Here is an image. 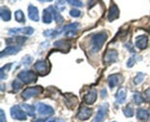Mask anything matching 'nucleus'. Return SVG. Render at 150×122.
Returning <instances> with one entry per match:
<instances>
[{
  "instance_id": "17",
  "label": "nucleus",
  "mask_w": 150,
  "mask_h": 122,
  "mask_svg": "<svg viewBox=\"0 0 150 122\" xmlns=\"http://www.w3.org/2000/svg\"><path fill=\"white\" fill-rule=\"evenodd\" d=\"M65 103L67 107L73 110L75 108L76 104H78V98L76 96L73 94H66L65 95Z\"/></svg>"
},
{
  "instance_id": "3",
  "label": "nucleus",
  "mask_w": 150,
  "mask_h": 122,
  "mask_svg": "<svg viewBox=\"0 0 150 122\" xmlns=\"http://www.w3.org/2000/svg\"><path fill=\"white\" fill-rule=\"evenodd\" d=\"M18 78L26 84L32 83V82H36L38 77H37L36 73L32 71H22L18 73Z\"/></svg>"
},
{
  "instance_id": "23",
  "label": "nucleus",
  "mask_w": 150,
  "mask_h": 122,
  "mask_svg": "<svg viewBox=\"0 0 150 122\" xmlns=\"http://www.w3.org/2000/svg\"><path fill=\"white\" fill-rule=\"evenodd\" d=\"M62 32V29L61 30H57V29H47L43 32L44 36L48 37V38H54L59 35Z\"/></svg>"
},
{
  "instance_id": "39",
  "label": "nucleus",
  "mask_w": 150,
  "mask_h": 122,
  "mask_svg": "<svg viewBox=\"0 0 150 122\" xmlns=\"http://www.w3.org/2000/svg\"><path fill=\"white\" fill-rule=\"evenodd\" d=\"M144 95H145V98L147 101H150V88L146 89L144 92Z\"/></svg>"
},
{
  "instance_id": "38",
  "label": "nucleus",
  "mask_w": 150,
  "mask_h": 122,
  "mask_svg": "<svg viewBox=\"0 0 150 122\" xmlns=\"http://www.w3.org/2000/svg\"><path fill=\"white\" fill-rule=\"evenodd\" d=\"M6 116L3 110H0V122H6Z\"/></svg>"
},
{
  "instance_id": "31",
  "label": "nucleus",
  "mask_w": 150,
  "mask_h": 122,
  "mask_svg": "<svg viewBox=\"0 0 150 122\" xmlns=\"http://www.w3.org/2000/svg\"><path fill=\"white\" fill-rule=\"evenodd\" d=\"M145 75L144 73H142V72H139L138 73V74L136 75V77L134 78V84L135 85H139V84L142 83L143 82V80L144 79Z\"/></svg>"
},
{
  "instance_id": "40",
  "label": "nucleus",
  "mask_w": 150,
  "mask_h": 122,
  "mask_svg": "<svg viewBox=\"0 0 150 122\" xmlns=\"http://www.w3.org/2000/svg\"><path fill=\"white\" fill-rule=\"evenodd\" d=\"M101 93H101V95H102V96H103V97L106 96V95H107V94H106V93H107L106 90H105V89L103 90L102 92H101Z\"/></svg>"
},
{
  "instance_id": "41",
  "label": "nucleus",
  "mask_w": 150,
  "mask_h": 122,
  "mask_svg": "<svg viewBox=\"0 0 150 122\" xmlns=\"http://www.w3.org/2000/svg\"><path fill=\"white\" fill-rule=\"evenodd\" d=\"M45 122H57V121H56L55 119L53 118H49L48 120H46V121Z\"/></svg>"
},
{
  "instance_id": "15",
  "label": "nucleus",
  "mask_w": 150,
  "mask_h": 122,
  "mask_svg": "<svg viewBox=\"0 0 150 122\" xmlns=\"http://www.w3.org/2000/svg\"><path fill=\"white\" fill-rule=\"evenodd\" d=\"M148 45V37L146 35H139L136 39V46L141 50L145 49Z\"/></svg>"
},
{
  "instance_id": "8",
  "label": "nucleus",
  "mask_w": 150,
  "mask_h": 122,
  "mask_svg": "<svg viewBox=\"0 0 150 122\" xmlns=\"http://www.w3.org/2000/svg\"><path fill=\"white\" fill-rule=\"evenodd\" d=\"M36 107L39 114L42 115V116H51V115H53L54 113V110L53 107L45 104H43V103H38L36 104Z\"/></svg>"
},
{
  "instance_id": "36",
  "label": "nucleus",
  "mask_w": 150,
  "mask_h": 122,
  "mask_svg": "<svg viewBox=\"0 0 150 122\" xmlns=\"http://www.w3.org/2000/svg\"><path fill=\"white\" fill-rule=\"evenodd\" d=\"M57 4H58V5H57V7H58V9L60 11H62L63 10L65 9L64 0H58V1H57Z\"/></svg>"
},
{
  "instance_id": "13",
  "label": "nucleus",
  "mask_w": 150,
  "mask_h": 122,
  "mask_svg": "<svg viewBox=\"0 0 150 122\" xmlns=\"http://www.w3.org/2000/svg\"><path fill=\"white\" fill-rule=\"evenodd\" d=\"M120 16V10L117 4H112L110 7L109 10H108V19L110 22L113 21L115 19H118Z\"/></svg>"
},
{
  "instance_id": "26",
  "label": "nucleus",
  "mask_w": 150,
  "mask_h": 122,
  "mask_svg": "<svg viewBox=\"0 0 150 122\" xmlns=\"http://www.w3.org/2000/svg\"><path fill=\"white\" fill-rule=\"evenodd\" d=\"M26 40H27V38H25V37H16V38H10V39L7 40V44H13V43H16L17 44H23V43L26 41Z\"/></svg>"
},
{
  "instance_id": "2",
  "label": "nucleus",
  "mask_w": 150,
  "mask_h": 122,
  "mask_svg": "<svg viewBox=\"0 0 150 122\" xmlns=\"http://www.w3.org/2000/svg\"><path fill=\"white\" fill-rule=\"evenodd\" d=\"M43 91V88L41 86H36V87H30V88H25L21 93L22 98L24 99L27 100L29 98H32L33 96L41 94Z\"/></svg>"
},
{
  "instance_id": "16",
  "label": "nucleus",
  "mask_w": 150,
  "mask_h": 122,
  "mask_svg": "<svg viewBox=\"0 0 150 122\" xmlns=\"http://www.w3.org/2000/svg\"><path fill=\"white\" fill-rule=\"evenodd\" d=\"M117 58H118L117 51L114 49H110L105 54L104 61L106 63H112L117 61Z\"/></svg>"
},
{
  "instance_id": "6",
  "label": "nucleus",
  "mask_w": 150,
  "mask_h": 122,
  "mask_svg": "<svg viewBox=\"0 0 150 122\" xmlns=\"http://www.w3.org/2000/svg\"><path fill=\"white\" fill-rule=\"evenodd\" d=\"M79 24L78 22H74V23L70 24L66 26H64L62 29V32L67 37H73L76 35L79 29Z\"/></svg>"
},
{
  "instance_id": "7",
  "label": "nucleus",
  "mask_w": 150,
  "mask_h": 122,
  "mask_svg": "<svg viewBox=\"0 0 150 122\" xmlns=\"http://www.w3.org/2000/svg\"><path fill=\"white\" fill-rule=\"evenodd\" d=\"M10 115L12 117L16 120L20 121H25L26 120V113L21 109L19 106L16 105L13 106L10 110Z\"/></svg>"
},
{
  "instance_id": "19",
  "label": "nucleus",
  "mask_w": 150,
  "mask_h": 122,
  "mask_svg": "<svg viewBox=\"0 0 150 122\" xmlns=\"http://www.w3.org/2000/svg\"><path fill=\"white\" fill-rule=\"evenodd\" d=\"M127 98V91L125 88H122L118 90L116 94V100L119 104H123Z\"/></svg>"
},
{
  "instance_id": "12",
  "label": "nucleus",
  "mask_w": 150,
  "mask_h": 122,
  "mask_svg": "<svg viewBox=\"0 0 150 122\" xmlns=\"http://www.w3.org/2000/svg\"><path fill=\"white\" fill-rule=\"evenodd\" d=\"M21 50V46H9L6 47L2 51H1L0 57H3L4 56L16 54L18 52H19Z\"/></svg>"
},
{
  "instance_id": "4",
  "label": "nucleus",
  "mask_w": 150,
  "mask_h": 122,
  "mask_svg": "<svg viewBox=\"0 0 150 122\" xmlns=\"http://www.w3.org/2000/svg\"><path fill=\"white\" fill-rule=\"evenodd\" d=\"M34 68L40 76H45L50 71V65L47 60H38L35 64Z\"/></svg>"
},
{
  "instance_id": "10",
  "label": "nucleus",
  "mask_w": 150,
  "mask_h": 122,
  "mask_svg": "<svg viewBox=\"0 0 150 122\" xmlns=\"http://www.w3.org/2000/svg\"><path fill=\"white\" fill-rule=\"evenodd\" d=\"M92 113H93V110L92 108L84 107L80 109L77 115V117L81 121H86L92 116Z\"/></svg>"
},
{
  "instance_id": "1",
  "label": "nucleus",
  "mask_w": 150,
  "mask_h": 122,
  "mask_svg": "<svg viewBox=\"0 0 150 122\" xmlns=\"http://www.w3.org/2000/svg\"><path fill=\"white\" fill-rule=\"evenodd\" d=\"M107 38H108V35L105 32H98V33L94 35L92 39V51H94V52L99 51L102 49L103 46L105 44Z\"/></svg>"
},
{
  "instance_id": "42",
  "label": "nucleus",
  "mask_w": 150,
  "mask_h": 122,
  "mask_svg": "<svg viewBox=\"0 0 150 122\" xmlns=\"http://www.w3.org/2000/svg\"><path fill=\"white\" fill-rule=\"evenodd\" d=\"M38 1H40V2H50V1H52L53 0H38Z\"/></svg>"
},
{
  "instance_id": "30",
  "label": "nucleus",
  "mask_w": 150,
  "mask_h": 122,
  "mask_svg": "<svg viewBox=\"0 0 150 122\" xmlns=\"http://www.w3.org/2000/svg\"><path fill=\"white\" fill-rule=\"evenodd\" d=\"M12 67V64L11 63H8V64L5 65L4 66H3L1 69H0V71H1V79H3L6 76V72H8L10 70Z\"/></svg>"
},
{
  "instance_id": "25",
  "label": "nucleus",
  "mask_w": 150,
  "mask_h": 122,
  "mask_svg": "<svg viewBox=\"0 0 150 122\" xmlns=\"http://www.w3.org/2000/svg\"><path fill=\"white\" fill-rule=\"evenodd\" d=\"M149 113L145 109H139L137 111V118L140 120H146L149 118Z\"/></svg>"
},
{
  "instance_id": "22",
  "label": "nucleus",
  "mask_w": 150,
  "mask_h": 122,
  "mask_svg": "<svg viewBox=\"0 0 150 122\" xmlns=\"http://www.w3.org/2000/svg\"><path fill=\"white\" fill-rule=\"evenodd\" d=\"M52 13L49 9H45L42 12V21L45 24H51L53 21Z\"/></svg>"
},
{
  "instance_id": "27",
  "label": "nucleus",
  "mask_w": 150,
  "mask_h": 122,
  "mask_svg": "<svg viewBox=\"0 0 150 122\" xmlns=\"http://www.w3.org/2000/svg\"><path fill=\"white\" fill-rule=\"evenodd\" d=\"M108 85H109V87L111 89L114 88L116 85H117L118 84V81H119V78L117 76V75L116 74H113L111 75V76H108Z\"/></svg>"
},
{
  "instance_id": "44",
  "label": "nucleus",
  "mask_w": 150,
  "mask_h": 122,
  "mask_svg": "<svg viewBox=\"0 0 150 122\" xmlns=\"http://www.w3.org/2000/svg\"><path fill=\"white\" fill-rule=\"evenodd\" d=\"M114 122H115V121H114Z\"/></svg>"
},
{
  "instance_id": "35",
  "label": "nucleus",
  "mask_w": 150,
  "mask_h": 122,
  "mask_svg": "<svg viewBox=\"0 0 150 122\" xmlns=\"http://www.w3.org/2000/svg\"><path fill=\"white\" fill-rule=\"evenodd\" d=\"M69 14L73 18H78L81 15V13L79 10H77V9H72L71 10H70V13Z\"/></svg>"
},
{
  "instance_id": "37",
  "label": "nucleus",
  "mask_w": 150,
  "mask_h": 122,
  "mask_svg": "<svg viewBox=\"0 0 150 122\" xmlns=\"http://www.w3.org/2000/svg\"><path fill=\"white\" fill-rule=\"evenodd\" d=\"M135 63H136V59H135V56H132L129 58L128 61L127 63V66L129 68H131L134 66Z\"/></svg>"
},
{
  "instance_id": "24",
  "label": "nucleus",
  "mask_w": 150,
  "mask_h": 122,
  "mask_svg": "<svg viewBox=\"0 0 150 122\" xmlns=\"http://www.w3.org/2000/svg\"><path fill=\"white\" fill-rule=\"evenodd\" d=\"M22 108L23 110L29 115V116H35V108L34 106L30 105V104H22Z\"/></svg>"
},
{
  "instance_id": "33",
  "label": "nucleus",
  "mask_w": 150,
  "mask_h": 122,
  "mask_svg": "<svg viewBox=\"0 0 150 122\" xmlns=\"http://www.w3.org/2000/svg\"><path fill=\"white\" fill-rule=\"evenodd\" d=\"M66 1L71 6H74V7H83V2L81 0H66Z\"/></svg>"
},
{
  "instance_id": "20",
  "label": "nucleus",
  "mask_w": 150,
  "mask_h": 122,
  "mask_svg": "<svg viewBox=\"0 0 150 122\" xmlns=\"http://www.w3.org/2000/svg\"><path fill=\"white\" fill-rule=\"evenodd\" d=\"M48 9H49V10H51V13H52L54 21H55L57 24H62L64 22V19H63L62 16L60 15V13L57 11V10L55 7H53V6H50V7H48Z\"/></svg>"
},
{
  "instance_id": "21",
  "label": "nucleus",
  "mask_w": 150,
  "mask_h": 122,
  "mask_svg": "<svg viewBox=\"0 0 150 122\" xmlns=\"http://www.w3.org/2000/svg\"><path fill=\"white\" fill-rule=\"evenodd\" d=\"M0 16L4 21H9L11 19V12L7 7H1L0 8Z\"/></svg>"
},
{
  "instance_id": "32",
  "label": "nucleus",
  "mask_w": 150,
  "mask_h": 122,
  "mask_svg": "<svg viewBox=\"0 0 150 122\" xmlns=\"http://www.w3.org/2000/svg\"><path fill=\"white\" fill-rule=\"evenodd\" d=\"M133 101H134L135 104L139 105V104H141L144 101V98H142V95L139 93H136L133 95Z\"/></svg>"
},
{
  "instance_id": "28",
  "label": "nucleus",
  "mask_w": 150,
  "mask_h": 122,
  "mask_svg": "<svg viewBox=\"0 0 150 122\" xmlns=\"http://www.w3.org/2000/svg\"><path fill=\"white\" fill-rule=\"evenodd\" d=\"M15 19H16V21H18V23H24L26 21L24 14L21 10L16 11V13H15Z\"/></svg>"
},
{
  "instance_id": "34",
  "label": "nucleus",
  "mask_w": 150,
  "mask_h": 122,
  "mask_svg": "<svg viewBox=\"0 0 150 122\" xmlns=\"http://www.w3.org/2000/svg\"><path fill=\"white\" fill-rule=\"evenodd\" d=\"M22 85H23V84L21 83V82H20V81L17 80V79H16V80L13 81V88L14 91H19V90L21 88Z\"/></svg>"
},
{
  "instance_id": "5",
  "label": "nucleus",
  "mask_w": 150,
  "mask_h": 122,
  "mask_svg": "<svg viewBox=\"0 0 150 122\" xmlns=\"http://www.w3.org/2000/svg\"><path fill=\"white\" fill-rule=\"evenodd\" d=\"M108 111V103H104L103 104L100 106L98 109V111L97 113L96 116L94 118L92 122H104Z\"/></svg>"
},
{
  "instance_id": "14",
  "label": "nucleus",
  "mask_w": 150,
  "mask_h": 122,
  "mask_svg": "<svg viewBox=\"0 0 150 122\" xmlns=\"http://www.w3.org/2000/svg\"><path fill=\"white\" fill-rule=\"evenodd\" d=\"M28 16L33 21H38L40 20V16L38 7L32 4H29L28 7Z\"/></svg>"
},
{
  "instance_id": "11",
  "label": "nucleus",
  "mask_w": 150,
  "mask_h": 122,
  "mask_svg": "<svg viewBox=\"0 0 150 122\" xmlns=\"http://www.w3.org/2000/svg\"><path fill=\"white\" fill-rule=\"evenodd\" d=\"M97 98H98V92L96 90L93 89L85 94L83 97V99L86 104H92L96 101Z\"/></svg>"
},
{
  "instance_id": "9",
  "label": "nucleus",
  "mask_w": 150,
  "mask_h": 122,
  "mask_svg": "<svg viewBox=\"0 0 150 122\" xmlns=\"http://www.w3.org/2000/svg\"><path fill=\"white\" fill-rule=\"evenodd\" d=\"M35 32V29L32 26H26L23 28H13L9 30L8 33L10 35H17V34H23L26 35H32Z\"/></svg>"
},
{
  "instance_id": "43",
  "label": "nucleus",
  "mask_w": 150,
  "mask_h": 122,
  "mask_svg": "<svg viewBox=\"0 0 150 122\" xmlns=\"http://www.w3.org/2000/svg\"><path fill=\"white\" fill-rule=\"evenodd\" d=\"M45 121H44V119H42V118H38L37 119V120H35L34 122H44Z\"/></svg>"
},
{
  "instance_id": "29",
  "label": "nucleus",
  "mask_w": 150,
  "mask_h": 122,
  "mask_svg": "<svg viewBox=\"0 0 150 122\" xmlns=\"http://www.w3.org/2000/svg\"><path fill=\"white\" fill-rule=\"evenodd\" d=\"M123 113H124L125 116L126 117L131 118L133 117V115H134V111H133V108L132 106L130 105H127L124 109H123Z\"/></svg>"
},
{
  "instance_id": "18",
  "label": "nucleus",
  "mask_w": 150,
  "mask_h": 122,
  "mask_svg": "<svg viewBox=\"0 0 150 122\" xmlns=\"http://www.w3.org/2000/svg\"><path fill=\"white\" fill-rule=\"evenodd\" d=\"M54 46L59 48L60 51H65V52H67L70 49V44L67 41H63V40L56 41L54 44Z\"/></svg>"
}]
</instances>
